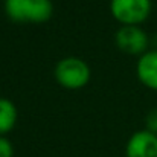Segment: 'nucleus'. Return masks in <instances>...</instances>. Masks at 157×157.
<instances>
[{
  "mask_svg": "<svg viewBox=\"0 0 157 157\" xmlns=\"http://www.w3.org/2000/svg\"><path fill=\"white\" fill-rule=\"evenodd\" d=\"M125 157H157V134L145 128L134 131L127 140Z\"/></svg>",
  "mask_w": 157,
  "mask_h": 157,
  "instance_id": "obj_5",
  "label": "nucleus"
},
{
  "mask_svg": "<svg viewBox=\"0 0 157 157\" xmlns=\"http://www.w3.org/2000/svg\"><path fill=\"white\" fill-rule=\"evenodd\" d=\"M145 130H148L153 134H157V107L151 108L147 113V116H145Z\"/></svg>",
  "mask_w": 157,
  "mask_h": 157,
  "instance_id": "obj_8",
  "label": "nucleus"
},
{
  "mask_svg": "<svg viewBox=\"0 0 157 157\" xmlns=\"http://www.w3.org/2000/svg\"><path fill=\"white\" fill-rule=\"evenodd\" d=\"M136 76L144 87L157 92V48L148 49L137 58Z\"/></svg>",
  "mask_w": 157,
  "mask_h": 157,
  "instance_id": "obj_6",
  "label": "nucleus"
},
{
  "mask_svg": "<svg viewBox=\"0 0 157 157\" xmlns=\"http://www.w3.org/2000/svg\"><path fill=\"white\" fill-rule=\"evenodd\" d=\"M5 14L14 23L43 25L53 15L52 0H5Z\"/></svg>",
  "mask_w": 157,
  "mask_h": 157,
  "instance_id": "obj_1",
  "label": "nucleus"
},
{
  "mask_svg": "<svg viewBox=\"0 0 157 157\" xmlns=\"http://www.w3.org/2000/svg\"><path fill=\"white\" fill-rule=\"evenodd\" d=\"M153 11V0H110V14L121 26H140Z\"/></svg>",
  "mask_w": 157,
  "mask_h": 157,
  "instance_id": "obj_3",
  "label": "nucleus"
},
{
  "mask_svg": "<svg viewBox=\"0 0 157 157\" xmlns=\"http://www.w3.org/2000/svg\"><path fill=\"white\" fill-rule=\"evenodd\" d=\"M55 81L64 90H81L92 79V69L79 56L61 58L53 69Z\"/></svg>",
  "mask_w": 157,
  "mask_h": 157,
  "instance_id": "obj_2",
  "label": "nucleus"
},
{
  "mask_svg": "<svg viewBox=\"0 0 157 157\" xmlns=\"http://www.w3.org/2000/svg\"><path fill=\"white\" fill-rule=\"evenodd\" d=\"M0 157H14V145L6 136H0Z\"/></svg>",
  "mask_w": 157,
  "mask_h": 157,
  "instance_id": "obj_9",
  "label": "nucleus"
},
{
  "mask_svg": "<svg viewBox=\"0 0 157 157\" xmlns=\"http://www.w3.org/2000/svg\"><path fill=\"white\" fill-rule=\"evenodd\" d=\"M18 121L17 105L8 98H0V136L9 134Z\"/></svg>",
  "mask_w": 157,
  "mask_h": 157,
  "instance_id": "obj_7",
  "label": "nucleus"
},
{
  "mask_svg": "<svg viewBox=\"0 0 157 157\" xmlns=\"http://www.w3.org/2000/svg\"><path fill=\"white\" fill-rule=\"evenodd\" d=\"M114 44L122 53L139 58L150 49V35L142 26H119Z\"/></svg>",
  "mask_w": 157,
  "mask_h": 157,
  "instance_id": "obj_4",
  "label": "nucleus"
}]
</instances>
